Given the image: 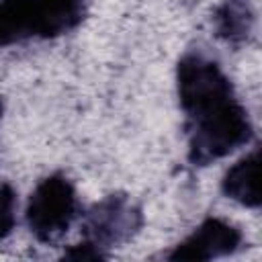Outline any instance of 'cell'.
I'll list each match as a JSON object with an SVG mask.
<instances>
[{"label": "cell", "mask_w": 262, "mask_h": 262, "mask_svg": "<svg viewBox=\"0 0 262 262\" xmlns=\"http://www.w3.org/2000/svg\"><path fill=\"white\" fill-rule=\"evenodd\" d=\"M176 94L184 113L186 160L190 166H209L252 141L250 113L237 98L221 63L209 53L190 49L180 55Z\"/></svg>", "instance_id": "obj_1"}, {"label": "cell", "mask_w": 262, "mask_h": 262, "mask_svg": "<svg viewBox=\"0 0 262 262\" xmlns=\"http://www.w3.org/2000/svg\"><path fill=\"white\" fill-rule=\"evenodd\" d=\"M86 14V0H0V49L68 35Z\"/></svg>", "instance_id": "obj_2"}, {"label": "cell", "mask_w": 262, "mask_h": 262, "mask_svg": "<svg viewBox=\"0 0 262 262\" xmlns=\"http://www.w3.org/2000/svg\"><path fill=\"white\" fill-rule=\"evenodd\" d=\"M78 213L80 203L72 180L66 174L55 172L39 180L33 188L25 209V221L37 242L55 244L68 233Z\"/></svg>", "instance_id": "obj_3"}, {"label": "cell", "mask_w": 262, "mask_h": 262, "mask_svg": "<svg viewBox=\"0 0 262 262\" xmlns=\"http://www.w3.org/2000/svg\"><path fill=\"white\" fill-rule=\"evenodd\" d=\"M145 223L141 207L125 192H113L94 203L84 213L82 239L96 246L104 254L133 239Z\"/></svg>", "instance_id": "obj_4"}, {"label": "cell", "mask_w": 262, "mask_h": 262, "mask_svg": "<svg viewBox=\"0 0 262 262\" xmlns=\"http://www.w3.org/2000/svg\"><path fill=\"white\" fill-rule=\"evenodd\" d=\"M242 246L244 233L239 231V227L221 217H207L184 239H180L166 254V258L174 262L215 260L235 254Z\"/></svg>", "instance_id": "obj_5"}, {"label": "cell", "mask_w": 262, "mask_h": 262, "mask_svg": "<svg viewBox=\"0 0 262 262\" xmlns=\"http://www.w3.org/2000/svg\"><path fill=\"white\" fill-rule=\"evenodd\" d=\"M258 170H260V149L254 147L250 154H246L225 170L221 178V192L229 201L242 207L260 209L262 196H260Z\"/></svg>", "instance_id": "obj_6"}, {"label": "cell", "mask_w": 262, "mask_h": 262, "mask_svg": "<svg viewBox=\"0 0 262 262\" xmlns=\"http://www.w3.org/2000/svg\"><path fill=\"white\" fill-rule=\"evenodd\" d=\"M256 10L252 0H223L213 12L215 35L229 45H244L252 39Z\"/></svg>", "instance_id": "obj_7"}, {"label": "cell", "mask_w": 262, "mask_h": 262, "mask_svg": "<svg viewBox=\"0 0 262 262\" xmlns=\"http://www.w3.org/2000/svg\"><path fill=\"white\" fill-rule=\"evenodd\" d=\"M16 227V192L10 184H0V242Z\"/></svg>", "instance_id": "obj_8"}, {"label": "cell", "mask_w": 262, "mask_h": 262, "mask_svg": "<svg viewBox=\"0 0 262 262\" xmlns=\"http://www.w3.org/2000/svg\"><path fill=\"white\" fill-rule=\"evenodd\" d=\"M108 254H104L102 250H98L96 246L88 244L86 239H82L80 244H74L70 246L66 252H63V258L68 260H102L106 258Z\"/></svg>", "instance_id": "obj_9"}, {"label": "cell", "mask_w": 262, "mask_h": 262, "mask_svg": "<svg viewBox=\"0 0 262 262\" xmlns=\"http://www.w3.org/2000/svg\"><path fill=\"white\" fill-rule=\"evenodd\" d=\"M2 108H4V104H2V96H0V119H2Z\"/></svg>", "instance_id": "obj_10"}]
</instances>
